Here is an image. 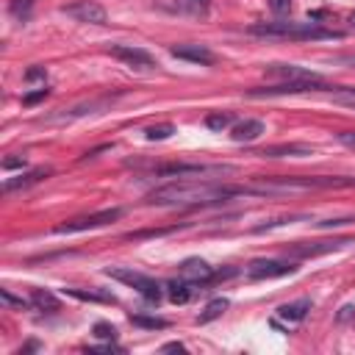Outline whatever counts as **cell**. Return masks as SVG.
<instances>
[{
  "label": "cell",
  "instance_id": "obj_29",
  "mask_svg": "<svg viewBox=\"0 0 355 355\" xmlns=\"http://www.w3.org/2000/svg\"><path fill=\"white\" fill-rule=\"evenodd\" d=\"M47 94H50L47 86H42V89H36V92H28V94L22 97V105H36V103H42Z\"/></svg>",
  "mask_w": 355,
  "mask_h": 355
},
{
  "label": "cell",
  "instance_id": "obj_36",
  "mask_svg": "<svg viewBox=\"0 0 355 355\" xmlns=\"http://www.w3.org/2000/svg\"><path fill=\"white\" fill-rule=\"evenodd\" d=\"M164 352H186V347L180 341H172V344H164Z\"/></svg>",
  "mask_w": 355,
  "mask_h": 355
},
{
  "label": "cell",
  "instance_id": "obj_10",
  "mask_svg": "<svg viewBox=\"0 0 355 355\" xmlns=\"http://www.w3.org/2000/svg\"><path fill=\"white\" fill-rule=\"evenodd\" d=\"M114 97H100V100H89V103H78L72 108H58L55 114H47L42 122H69V119H78V116H86V114H97L103 111L105 105H111Z\"/></svg>",
  "mask_w": 355,
  "mask_h": 355
},
{
  "label": "cell",
  "instance_id": "obj_16",
  "mask_svg": "<svg viewBox=\"0 0 355 355\" xmlns=\"http://www.w3.org/2000/svg\"><path fill=\"white\" fill-rule=\"evenodd\" d=\"M269 78H280V80H308V78H319L316 72L305 69V67H294V64H269L266 67Z\"/></svg>",
  "mask_w": 355,
  "mask_h": 355
},
{
  "label": "cell",
  "instance_id": "obj_31",
  "mask_svg": "<svg viewBox=\"0 0 355 355\" xmlns=\"http://www.w3.org/2000/svg\"><path fill=\"white\" fill-rule=\"evenodd\" d=\"M269 6H272L275 14H286L291 8V0H269Z\"/></svg>",
  "mask_w": 355,
  "mask_h": 355
},
{
  "label": "cell",
  "instance_id": "obj_25",
  "mask_svg": "<svg viewBox=\"0 0 355 355\" xmlns=\"http://www.w3.org/2000/svg\"><path fill=\"white\" fill-rule=\"evenodd\" d=\"M175 133V125L172 122H161V125H150L147 130H144V136H147V141H164V139H169Z\"/></svg>",
  "mask_w": 355,
  "mask_h": 355
},
{
  "label": "cell",
  "instance_id": "obj_37",
  "mask_svg": "<svg viewBox=\"0 0 355 355\" xmlns=\"http://www.w3.org/2000/svg\"><path fill=\"white\" fill-rule=\"evenodd\" d=\"M349 25H352V28H355V11H352V14H349Z\"/></svg>",
  "mask_w": 355,
  "mask_h": 355
},
{
  "label": "cell",
  "instance_id": "obj_33",
  "mask_svg": "<svg viewBox=\"0 0 355 355\" xmlns=\"http://www.w3.org/2000/svg\"><path fill=\"white\" fill-rule=\"evenodd\" d=\"M25 155L22 158H3V169H17V166H25Z\"/></svg>",
  "mask_w": 355,
  "mask_h": 355
},
{
  "label": "cell",
  "instance_id": "obj_21",
  "mask_svg": "<svg viewBox=\"0 0 355 355\" xmlns=\"http://www.w3.org/2000/svg\"><path fill=\"white\" fill-rule=\"evenodd\" d=\"M31 305H33L36 311L53 313V311H58V297L50 294V291H44V288H33V291H31Z\"/></svg>",
  "mask_w": 355,
  "mask_h": 355
},
{
  "label": "cell",
  "instance_id": "obj_24",
  "mask_svg": "<svg viewBox=\"0 0 355 355\" xmlns=\"http://www.w3.org/2000/svg\"><path fill=\"white\" fill-rule=\"evenodd\" d=\"M208 6H211V0H178V8L183 14H191V17H205Z\"/></svg>",
  "mask_w": 355,
  "mask_h": 355
},
{
  "label": "cell",
  "instance_id": "obj_14",
  "mask_svg": "<svg viewBox=\"0 0 355 355\" xmlns=\"http://www.w3.org/2000/svg\"><path fill=\"white\" fill-rule=\"evenodd\" d=\"M50 172H53L50 166H39V169H31V172H25V175L19 172L17 178H6V180H3V191H6V194H11V191H19V189H28V186H33V183L44 180Z\"/></svg>",
  "mask_w": 355,
  "mask_h": 355
},
{
  "label": "cell",
  "instance_id": "obj_22",
  "mask_svg": "<svg viewBox=\"0 0 355 355\" xmlns=\"http://www.w3.org/2000/svg\"><path fill=\"white\" fill-rule=\"evenodd\" d=\"M233 125V114L230 111H211L208 116H205V128L208 130H225V128H230Z\"/></svg>",
  "mask_w": 355,
  "mask_h": 355
},
{
  "label": "cell",
  "instance_id": "obj_17",
  "mask_svg": "<svg viewBox=\"0 0 355 355\" xmlns=\"http://www.w3.org/2000/svg\"><path fill=\"white\" fill-rule=\"evenodd\" d=\"M166 291H169V300H172V302L183 305V302H189V300L197 297L200 283H191V280H186V277H180V280H169V283H166Z\"/></svg>",
  "mask_w": 355,
  "mask_h": 355
},
{
  "label": "cell",
  "instance_id": "obj_26",
  "mask_svg": "<svg viewBox=\"0 0 355 355\" xmlns=\"http://www.w3.org/2000/svg\"><path fill=\"white\" fill-rule=\"evenodd\" d=\"M130 322L136 327H147V330H166L169 327V322L161 316H130Z\"/></svg>",
  "mask_w": 355,
  "mask_h": 355
},
{
  "label": "cell",
  "instance_id": "obj_2",
  "mask_svg": "<svg viewBox=\"0 0 355 355\" xmlns=\"http://www.w3.org/2000/svg\"><path fill=\"white\" fill-rule=\"evenodd\" d=\"M250 33L255 36H272V39H297V42H311V39H341V31L322 28L316 22H255L250 25Z\"/></svg>",
  "mask_w": 355,
  "mask_h": 355
},
{
  "label": "cell",
  "instance_id": "obj_32",
  "mask_svg": "<svg viewBox=\"0 0 355 355\" xmlns=\"http://www.w3.org/2000/svg\"><path fill=\"white\" fill-rule=\"evenodd\" d=\"M338 141H341L344 147H352V150H355V130H341V133H338Z\"/></svg>",
  "mask_w": 355,
  "mask_h": 355
},
{
  "label": "cell",
  "instance_id": "obj_1",
  "mask_svg": "<svg viewBox=\"0 0 355 355\" xmlns=\"http://www.w3.org/2000/svg\"><path fill=\"white\" fill-rule=\"evenodd\" d=\"M250 194V186H225V183H211L200 178H178L169 180L147 194L150 205H166V208H189V205H216L227 202L230 197Z\"/></svg>",
  "mask_w": 355,
  "mask_h": 355
},
{
  "label": "cell",
  "instance_id": "obj_20",
  "mask_svg": "<svg viewBox=\"0 0 355 355\" xmlns=\"http://www.w3.org/2000/svg\"><path fill=\"white\" fill-rule=\"evenodd\" d=\"M64 291L75 300H83V302H105V305L116 302V297L111 291H100V288H64Z\"/></svg>",
  "mask_w": 355,
  "mask_h": 355
},
{
  "label": "cell",
  "instance_id": "obj_11",
  "mask_svg": "<svg viewBox=\"0 0 355 355\" xmlns=\"http://www.w3.org/2000/svg\"><path fill=\"white\" fill-rule=\"evenodd\" d=\"M111 55L125 61V64H130V67H136V69H155L158 67V61L147 50L133 47V44H111Z\"/></svg>",
  "mask_w": 355,
  "mask_h": 355
},
{
  "label": "cell",
  "instance_id": "obj_4",
  "mask_svg": "<svg viewBox=\"0 0 355 355\" xmlns=\"http://www.w3.org/2000/svg\"><path fill=\"white\" fill-rule=\"evenodd\" d=\"M236 172V166H230V164H166V166H161L158 169V175H164V178H200V180H205L208 175H233Z\"/></svg>",
  "mask_w": 355,
  "mask_h": 355
},
{
  "label": "cell",
  "instance_id": "obj_27",
  "mask_svg": "<svg viewBox=\"0 0 355 355\" xmlns=\"http://www.w3.org/2000/svg\"><path fill=\"white\" fill-rule=\"evenodd\" d=\"M94 336H97V338H105V341H114V338H116V327L108 324V322H97V324H94Z\"/></svg>",
  "mask_w": 355,
  "mask_h": 355
},
{
  "label": "cell",
  "instance_id": "obj_9",
  "mask_svg": "<svg viewBox=\"0 0 355 355\" xmlns=\"http://www.w3.org/2000/svg\"><path fill=\"white\" fill-rule=\"evenodd\" d=\"M64 14L78 19V22H89V25H105L108 14L97 0H75L69 6H64Z\"/></svg>",
  "mask_w": 355,
  "mask_h": 355
},
{
  "label": "cell",
  "instance_id": "obj_18",
  "mask_svg": "<svg viewBox=\"0 0 355 355\" xmlns=\"http://www.w3.org/2000/svg\"><path fill=\"white\" fill-rule=\"evenodd\" d=\"M308 311H311V300L302 297V300H294V302L280 305V308H277V316H280L283 322H288V324H297V322H302V319L308 316Z\"/></svg>",
  "mask_w": 355,
  "mask_h": 355
},
{
  "label": "cell",
  "instance_id": "obj_6",
  "mask_svg": "<svg viewBox=\"0 0 355 355\" xmlns=\"http://www.w3.org/2000/svg\"><path fill=\"white\" fill-rule=\"evenodd\" d=\"M122 216V208H103L97 214H86V216H75V219H67L64 225L55 227V233H80V230H94V227H105L111 225L114 219Z\"/></svg>",
  "mask_w": 355,
  "mask_h": 355
},
{
  "label": "cell",
  "instance_id": "obj_5",
  "mask_svg": "<svg viewBox=\"0 0 355 355\" xmlns=\"http://www.w3.org/2000/svg\"><path fill=\"white\" fill-rule=\"evenodd\" d=\"M105 275H108V277H114V280H122V283L133 286V288H136L147 302H158V300H161V286H158L153 277L141 275V272H130V269L111 266V269H105Z\"/></svg>",
  "mask_w": 355,
  "mask_h": 355
},
{
  "label": "cell",
  "instance_id": "obj_7",
  "mask_svg": "<svg viewBox=\"0 0 355 355\" xmlns=\"http://www.w3.org/2000/svg\"><path fill=\"white\" fill-rule=\"evenodd\" d=\"M297 266L291 261H277V258H255L247 263V277L250 280H272V277H283L291 275Z\"/></svg>",
  "mask_w": 355,
  "mask_h": 355
},
{
  "label": "cell",
  "instance_id": "obj_15",
  "mask_svg": "<svg viewBox=\"0 0 355 355\" xmlns=\"http://www.w3.org/2000/svg\"><path fill=\"white\" fill-rule=\"evenodd\" d=\"M180 277L191 280V283H208L214 277V269L208 266V261L202 258H186L180 263Z\"/></svg>",
  "mask_w": 355,
  "mask_h": 355
},
{
  "label": "cell",
  "instance_id": "obj_35",
  "mask_svg": "<svg viewBox=\"0 0 355 355\" xmlns=\"http://www.w3.org/2000/svg\"><path fill=\"white\" fill-rule=\"evenodd\" d=\"M349 316H355V305H344V308H341V313H338L336 319H338V322H347Z\"/></svg>",
  "mask_w": 355,
  "mask_h": 355
},
{
  "label": "cell",
  "instance_id": "obj_23",
  "mask_svg": "<svg viewBox=\"0 0 355 355\" xmlns=\"http://www.w3.org/2000/svg\"><path fill=\"white\" fill-rule=\"evenodd\" d=\"M227 305H230V302H227L225 297H216V300H211V302L205 305V311H202V313L197 316V322H211V319H216V316H222Z\"/></svg>",
  "mask_w": 355,
  "mask_h": 355
},
{
  "label": "cell",
  "instance_id": "obj_12",
  "mask_svg": "<svg viewBox=\"0 0 355 355\" xmlns=\"http://www.w3.org/2000/svg\"><path fill=\"white\" fill-rule=\"evenodd\" d=\"M261 158H305L313 155V144L305 141H280V144H269L263 150H258Z\"/></svg>",
  "mask_w": 355,
  "mask_h": 355
},
{
  "label": "cell",
  "instance_id": "obj_34",
  "mask_svg": "<svg viewBox=\"0 0 355 355\" xmlns=\"http://www.w3.org/2000/svg\"><path fill=\"white\" fill-rule=\"evenodd\" d=\"M36 78H44V67H31L25 72V80H36Z\"/></svg>",
  "mask_w": 355,
  "mask_h": 355
},
{
  "label": "cell",
  "instance_id": "obj_19",
  "mask_svg": "<svg viewBox=\"0 0 355 355\" xmlns=\"http://www.w3.org/2000/svg\"><path fill=\"white\" fill-rule=\"evenodd\" d=\"M261 133H263V122H261V119H244V122L233 125V130H230L233 141H252V139H258Z\"/></svg>",
  "mask_w": 355,
  "mask_h": 355
},
{
  "label": "cell",
  "instance_id": "obj_28",
  "mask_svg": "<svg viewBox=\"0 0 355 355\" xmlns=\"http://www.w3.org/2000/svg\"><path fill=\"white\" fill-rule=\"evenodd\" d=\"M0 300L6 302V305H14V308H31V300H22V297H14L8 288H3L0 291Z\"/></svg>",
  "mask_w": 355,
  "mask_h": 355
},
{
  "label": "cell",
  "instance_id": "obj_13",
  "mask_svg": "<svg viewBox=\"0 0 355 355\" xmlns=\"http://www.w3.org/2000/svg\"><path fill=\"white\" fill-rule=\"evenodd\" d=\"M169 53L175 58H183V61H191V64H202V67H208V64L216 61V55L205 44H172Z\"/></svg>",
  "mask_w": 355,
  "mask_h": 355
},
{
  "label": "cell",
  "instance_id": "obj_8",
  "mask_svg": "<svg viewBox=\"0 0 355 355\" xmlns=\"http://www.w3.org/2000/svg\"><path fill=\"white\" fill-rule=\"evenodd\" d=\"M352 244V239H324V241H294L286 247V255L291 258H316V255H324V252H333L338 247H347Z\"/></svg>",
  "mask_w": 355,
  "mask_h": 355
},
{
  "label": "cell",
  "instance_id": "obj_30",
  "mask_svg": "<svg viewBox=\"0 0 355 355\" xmlns=\"http://www.w3.org/2000/svg\"><path fill=\"white\" fill-rule=\"evenodd\" d=\"M31 3H33V0H11V11H14L17 17H25L28 8H31Z\"/></svg>",
  "mask_w": 355,
  "mask_h": 355
},
{
  "label": "cell",
  "instance_id": "obj_3",
  "mask_svg": "<svg viewBox=\"0 0 355 355\" xmlns=\"http://www.w3.org/2000/svg\"><path fill=\"white\" fill-rule=\"evenodd\" d=\"M305 92H330V94H336L338 86H330L322 78H308V80H280V83H272V86H258V89H250L247 94L250 97H277V94H305Z\"/></svg>",
  "mask_w": 355,
  "mask_h": 355
}]
</instances>
